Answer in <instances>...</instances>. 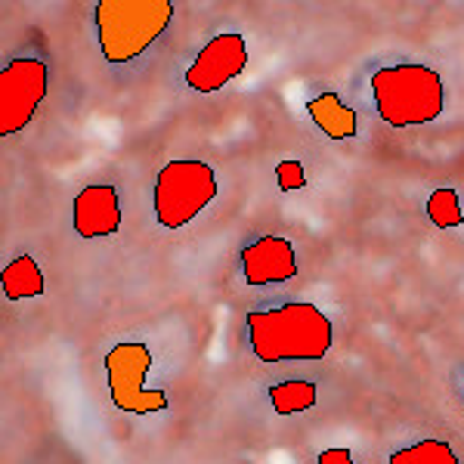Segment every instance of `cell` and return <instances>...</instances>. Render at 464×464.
<instances>
[{
  "label": "cell",
  "instance_id": "1",
  "mask_svg": "<svg viewBox=\"0 0 464 464\" xmlns=\"http://www.w3.org/2000/svg\"><path fill=\"white\" fill-rule=\"evenodd\" d=\"M251 350L260 362H316L332 350V319L316 304H285L248 313Z\"/></svg>",
  "mask_w": 464,
  "mask_h": 464
},
{
  "label": "cell",
  "instance_id": "2",
  "mask_svg": "<svg viewBox=\"0 0 464 464\" xmlns=\"http://www.w3.org/2000/svg\"><path fill=\"white\" fill-rule=\"evenodd\" d=\"M170 19H174L170 0H100L96 28H100V50L106 63L124 65L143 56Z\"/></svg>",
  "mask_w": 464,
  "mask_h": 464
},
{
  "label": "cell",
  "instance_id": "3",
  "mask_svg": "<svg viewBox=\"0 0 464 464\" xmlns=\"http://www.w3.org/2000/svg\"><path fill=\"white\" fill-rule=\"evenodd\" d=\"M372 93L381 121L391 127H415L437 121L446 102L440 74L428 65H391L372 74Z\"/></svg>",
  "mask_w": 464,
  "mask_h": 464
},
{
  "label": "cell",
  "instance_id": "4",
  "mask_svg": "<svg viewBox=\"0 0 464 464\" xmlns=\"http://www.w3.org/2000/svg\"><path fill=\"white\" fill-rule=\"evenodd\" d=\"M217 198V174L205 161H168L155 177V217L161 227L179 229L192 223Z\"/></svg>",
  "mask_w": 464,
  "mask_h": 464
},
{
  "label": "cell",
  "instance_id": "5",
  "mask_svg": "<svg viewBox=\"0 0 464 464\" xmlns=\"http://www.w3.org/2000/svg\"><path fill=\"white\" fill-rule=\"evenodd\" d=\"M152 369V353L146 343L124 341L106 353L109 393L121 411L130 415H155L168 409V396L161 391H146V378Z\"/></svg>",
  "mask_w": 464,
  "mask_h": 464
},
{
  "label": "cell",
  "instance_id": "6",
  "mask_svg": "<svg viewBox=\"0 0 464 464\" xmlns=\"http://www.w3.org/2000/svg\"><path fill=\"white\" fill-rule=\"evenodd\" d=\"M50 87L47 63L32 56L13 59L0 72V137H13L34 118Z\"/></svg>",
  "mask_w": 464,
  "mask_h": 464
},
{
  "label": "cell",
  "instance_id": "7",
  "mask_svg": "<svg viewBox=\"0 0 464 464\" xmlns=\"http://www.w3.org/2000/svg\"><path fill=\"white\" fill-rule=\"evenodd\" d=\"M248 65V44L242 34H217L186 69V84L196 93H217Z\"/></svg>",
  "mask_w": 464,
  "mask_h": 464
},
{
  "label": "cell",
  "instance_id": "8",
  "mask_svg": "<svg viewBox=\"0 0 464 464\" xmlns=\"http://www.w3.org/2000/svg\"><path fill=\"white\" fill-rule=\"evenodd\" d=\"M238 264H242V276L248 285H279L297 276L295 248L282 236H264L251 242L238 254Z\"/></svg>",
  "mask_w": 464,
  "mask_h": 464
},
{
  "label": "cell",
  "instance_id": "9",
  "mask_svg": "<svg viewBox=\"0 0 464 464\" xmlns=\"http://www.w3.org/2000/svg\"><path fill=\"white\" fill-rule=\"evenodd\" d=\"M74 232L81 238H106L115 236L121 227V205H118V189L109 183L87 186L74 198Z\"/></svg>",
  "mask_w": 464,
  "mask_h": 464
},
{
  "label": "cell",
  "instance_id": "10",
  "mask_svg": "<svg viewBox=\"0 0 464 464\" xmlns=\"http://www.w3.org/2000/svg\"><path fill=\"white\" fill-rule=\"evenodd\" d=\"M306 111H310V118L328 140H350L359 133L356 111L343 106L338 93H319L316 100H310Z\"/></svg>",
  "mask_w": 464,
  "mask_h": 464
},
{
  "label": "cell",
  "instance_id": "11",
  "mask_svg": "<svg viewBox=\"0 0 464 464\" xmlns=\"http://www.w3.org/2000/svg\"><path fill=\"white\" fill-rule=\"evenodd\" d=\"M44 291V273L32 254H22L10 266H4V295L10 301L37 297Z\"/></svg>",
  "mask_w": 464,
  "mask_h": 464
},
{
  "label": "cell",
  "instance_id": "12",
  "mask_svg": "<svg viewBox=\"0 0 464 464\" xmlns=\"http://www.w3.org/2000/svg\"><path fill=\"white\" fill-rule=\"evenodd\" d=\"M269 402L276 415H301L316 406V384L313 381H282L269 387Z\"/></svg>",
  "mask_w": 464,
  "mask_h": 464
},
{
  "label": "cell",
  "instance_id": "13",
  "mask_svg": "<svg viewBox=\"0 0 464 464\" xmlns=\"http://www.w3.org/2000/svg\"><path fill=\"white\" fill-rule=\"evenodd\" d=\"M387 464H461L446 440H418L406 449H396Z\"/></svg>",
  "mask_w": 464,
  "mask_h": 464
},
{
  "label": "cell",
  "instance_id": "14",
  "mask_svg": "<svg viewBox=\"0 0 464 464\" xmlns=\"http://www.w3.org/2000/svg\"><path fill=\"white\" fill-rule=\"evenodd\" d=\"M428 217L437 223L440 229L461 227L464 214H461L459 192H455V189H437V192H433V196L428 198Z\"/></svg>",
  "mask_w": 464,
  "mask_h": 464
},
{
  "label": "cell",
  "instance_id": "15",
  "mask_svg": "<svg viewBox=\"0 0 464 464\" xmlns=\"http://www.w3.org/2000/svg\"><path fill=\"white\" fill-rule=\"evenodd\" d=\"M276 177H279L282 192H295V189H304L306 186V174H304L301 161H282L279 168H276Z\"/></svg>",
  "mask_w": 464,
  "mask_h": 464
},
{
  "label": "cell",
  "instance_id": "16",
  "mask_svg": "<svg viewBox=\"0 0 464 464\" xmlns=\"http://www.w3.org/2000/svg\"><path fill=\"white\" fill-rule=\"evenodd\" d=\"M316 464H353V455L347 449H325V452H319Z\"/></svg>",
  "mask_w": 464,
  "mask_h": 464
},
{
  "label": "cell",
  "instance_id": "17",
  "mask_svg": "<svg viewBox=\"0 0 464 464\" xmlns=\"http://www.w3.org/2000/svg\"><path fill=\"white\" fill-rule=\"evenodd\" d=\"M461 396H464V381H461Z\"/></svg>",
  "mask_w": 464,
  "mask_h": 464
}]
</instances>
